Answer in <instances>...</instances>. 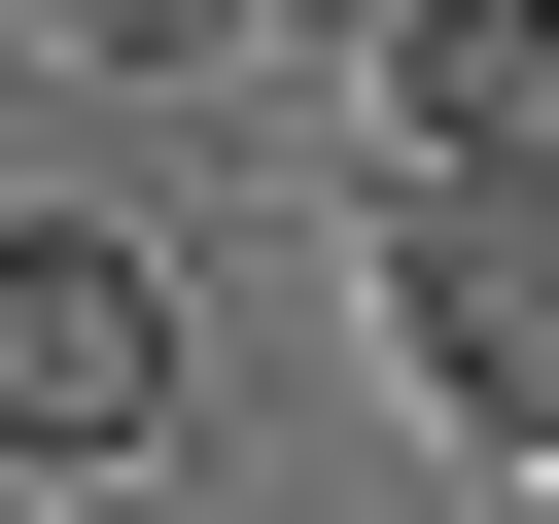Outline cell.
Returning a JSON list of instances; mask_svg holds the SVG:
<instances>
[{
	"mask_svg": "<svg viewBox=\"0 0 559 524\" xmlns=\"http://www.w3.org/2000/svg\"><path fill=\"white\" fill-rule=\"evenodd\" d=\"M175 384H210L175 245H140V210H0V489H35V524L175 489Z\"/></svg>",
	"mask_w": 559,
	"mask_h": 524,
	"instance_id": "cell-1",
	"label": "cell"
},
{
	"mask_svg": "<svg viewBox=\"0 0 559 524\" xmlns=\"http://www.w3.org/2000/svg\"><path fill=\"white\" fill-rule=\"evenodd\" d=\"M384 384L559 489V175H384Z\"/></svg>",
	"mask_w": 559,
	"mask_h": 524,
	"instance_id": "cell-2",
	"label": "cell"
},
{
	"mask_svg": "<svg viewBox=\"0 0 559 524\" xmlns=\"http://www.w3.org/2000/svg\"><path fill=\"white\" fill-rule=\"evenodd\" d=\"M349 105H384V175H559V0H384Z\"/></svg>",
	"mask_w": 559,
	"mask_h": 524,
	"instance_id": "cell-3",
	"label": "cell"
},
{
	"mask_svg": "<svg viewBox=\"0 0 559 524\" xmlns=\"http://www.w3.org/2000/svg\"><path fill=\"white\" fill-rule=\"evenodd\" d=\"M105 524H210V489H105Z\"/></svg>",
	"mask_w": 559,
	"mask_h": 524,
	"instance_id": "cell-4",
	"label": "cell"
}]
</instances>
